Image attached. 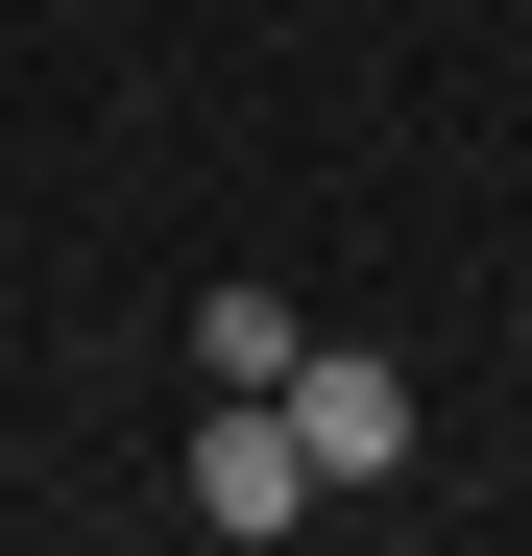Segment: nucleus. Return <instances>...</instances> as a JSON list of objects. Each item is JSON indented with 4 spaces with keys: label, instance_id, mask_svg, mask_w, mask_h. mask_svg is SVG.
<instances>
[{
    "label": "nucleus",
    "instance_id": "7ed1b4c3",
    "mask_svg": "<svg viewBox=\"0 0 532 556\" xmlns=\"http://www.w3.org/2000/svg\"><path fill=\"white\" fill-rule=\"evenodd\" d=\"M291 339H315L291 291H194V388H291Z\"/></svg>",
    "mask_w": 532,
    "mask_h": 556
},
{
    "label": "nucleus",
    "instance_id": "f03ea898",
    "mask_svg": "<svg viewBox=\"0 0 532 556\" xmlns=\"http://www.w3.org/2000/svg\"><path fill=\"white\" fill-rule=\"evenodd\" d=\"M291 508H315V459H291V412H266V388H194V532H218V556H266Z\"/></svg>",
    "mask_w": 532,
    "mask_h": 556
},
{
    "label": "nucleus",
    "instance_id": "f257e3e1",
    "mask_svg": "<svg viewBox=\"0 0 532 556\" xmlns=\"http://www.w3.org/2000/svg\"><path fill=\"white\" fill-rule=\"evenodd\" d=\"M266 412H291V459H315V484H411V363L291 339V388H266Z\"/></svg>",
    "mask_w": 532,
    "mask_h": 556
}]
</instances>
